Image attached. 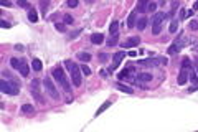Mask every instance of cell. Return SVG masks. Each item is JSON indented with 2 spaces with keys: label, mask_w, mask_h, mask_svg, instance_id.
<instances>
[{
  "label": "cell",
  "mask_w": 198,
  "mask_h": 132,
  "mask_svg": "<svg viewBox=\"0 0 198 132\" xmlns=\"http://www.w3.org/2000/svg\"><path fill=\"white\" fill-rule=\"evenodd\" d=\"M139 45H140V38H139V36H131V38H127V40L122 43L124 48H134V46H139Z\"/></svg>",
  "instance_id": "9c48e42d"
},
{
  "label": "cell",
  "mask_w": 198,
  "mask_h": 132,
  "mask_svg": "<svg viewBox=\"0 0 198 132\" xmlns=\"http://www.w3.org/2000/svg\"><path fill=\"white\" fill-rule=\"evenodd\" d=\"M135 23H137V12H131V15L127 18V26L132 28V26H135Z\"/></svg>",
  "instance_id": "8fae6325"
},
{
  "label": "cell",
  "mask_w": 198,
  "mask_h": 132,
  "mask_svg": "<svg viewBox=\"0 0 198 132\" xmlns=\"http://www.w3.org/2000/svg\"><path fill=\"white\" fill-rule=\"evenodd\" d=\"M48 5H50V0H41V13H43V15H45Z\"/></svg>",
  "instance_id": "f1b7e54d"
},
{
  "label": "cell",
  "mask_w": 198,
  "mask_h": 132,
  "mask_svg": "<svg viewBox=\"0 0 198 132\" xmlns=\"http://www.w3.org/2000/svg\"><path fill=\"white\" fill-rule=\"evenodd\" d=\"M187 12L188 10H185V8H180V20H185V18H187Z\"/></svg>",
  "instance_id": "d590c367"
},
{
  "label": "cell",
  "mask_w": 198,
  "mask_h": 132,
  "mask_svg": "<svg viewBox=\"0 0 198 132\" xmlns=\"http://www.w3.org/2000/svg\"><path fill=\"white\" fill-rule=\"evenodd\" d=\"M20 63H22V60H18V58H12L10 60V66L13 69H20Z\"/></svg>",
  "instance_id": "cb8c5ba5"
},
{
  "label": "cell",
  "mask_w": 198,
  "mask_h": 132,
  "mask_svg": "<svg viewBox=\"0 0 198 132\" xmlns=\"http://www.w3.org/2000/svg\"><path fill=\"white\" fill-rule=\"evenodd\" d=\"M56 28H58V31H66V26L63 23H56Z\"/></svg>",
  "instance_id": "8d00e7d4"
},
{
  "label": "cell",
  "mask_w": 198,
  "mask_h": 132,
  "mask_svg": "<svg viewBox=\"0 0 198 132\" xmlns=\"http://www.w3.org/2000/svg\"><path fill=\"white\" fill-rule=\"evenodd\" d=\"M117 31H119V22H112L111 26H109V33L111 35H117Z\"/></svg>",
  "instance_id": "ffe728a7"
},
{
  "label": "cell",
  "mask_w": 198,
  "mask_h": 132,
  "mask_svg": "<svg viewBox=\"0 0 198 132\" xmlns=\"http://www.w3.org/2000/svg\"><path fill=\"white\" fill-rule=\"evenodd\" d=\"M160 63H165V60H162V58H145V60H139L137 65L139 66H158Z\"/></svg>",
  "instance_id": "8992f818"
},
{
  "label": "cell",
  "mask_w": 198,
  "mask_h": 132,
  "mask_svg": "<svg viewBox=\"0 0 198 132\" xmlns=\"http://www.w3.org/2000/svg\"><path fill=\"white\" fill-rule=\"evenodd\" d=\"M165 18H167V13H163V12H158V13L154 15V20H152V33L154 35H158L162 31V23Z\"/></svg>",
  "instance_id": "277c9868"
},
{
  "label": "cell",
  "mask_w": 198,
  "mask_h": 132,
  "mask_svg": "<svg viewBox=\"0 0 198 132\" xmlns=\"http://www.w3.org/2000/svg\"><path fill=\"white\" fill-rule=\"evenodd\" d=\"M197 74H198V66H197Z\"/></svg>",
  "instance_id": "ee69618b"
},
{
  "label": "cell",
  "mask_w": 198,
  "mask_h": 132,
  "mask_svg": "<svg viewBox=\"0 0 198 132\" xmlns=\"http://www.w3.org/2000/svg\"><path fill=\"white\" fill-rule=\"evenodd\" d=\"M99 60H101V61H106V60H107V55H104V53H101V55H99Z\"/></svg>",
  "instance_id": "b9f144b4"
},
{
  "label": "cell",
  "mask_w": 198,
  "mask_h": 132,
  "mask_svg": "<svg viewBox=\"0 0 198 132\" xmlns=\"http://www.w3.org/2000/svg\"><path fill=\"white\" fill-rule=\"evenodd\" d=\"M66 3H68V7H69V8H76L79 2H78V0H68Z\"/></svg>",
  "instance_id": "d6a6232c"
},
{
  "label": "cell",
  "mask_w": 198,
  "mask_h": 132,
  "mask_svg": "<svg viewBox=\"0 0 198 132\" xmlns=\"http://www.w3.org/2000/svg\"><path fill=\"white\" fill-rule=\"evenodd\" d=\"M65 66H66V69L69 71V74H71L73 84H74V86H81V83H83L81 66H78L76 63H73L71 60H66V61H65Z\"/></svg>",
  "instance_id": "6da1fadb"
},
{
  "label": "cell",
  "mask_w": 198,
  "mask_h": 132,
  "mask_svg": "<svg viewBox=\"0 0 198 132\" xmlns=\"http://www.w3.org/2000/svg\"><path fill=\"white\" fill-rule=\"evenodd\" d=\"M81 71H83V74L89 76V74H91V68H89V66H86V65H83L81 66Z\"/></svg>",
  "instance_id": "1f68e13d"
},
{
  "label": "cell",
  "mask_w": 198,
  "mask_h": 132,
  "mask_svg": "<svg viewBox=\"0 0 198 132\" xmlns=\"http://www.w3.org/2000/svg\"><path fill=\"white\" fill-rule=\"evenodd\" d=\"M65 22H66V23H73V17L71 15H66L65 17Z\"/></svg>",
  "instance_id": "ab89813d"
},
{
  "label": "cell",
  "mask_w": 198,
  "mask_h": 132,
  "mask_svg": "<svg viewBox=\"0 0 198 132\" xmlns=\"http://www.w3.org/2000/svg\"><path fill=\"white\" fill-rule=\"evenodd\" d=\"M20 73H22V76L23 78H26L28 74H30V68H28V65H26L23 60H22V63H20Z\"/></svg>",
  "instance_id": "5bb4252c"
},
{
  "label": "cell",
  "mask_w": 198,
  "mask_h": 132,
  "mask_svg": "<svg viewBox=\"0 0 198 132\" xmlns=\"http://www.w3.org/2000/svg\"><path fill=\"white\" fill-rule=\"evenodd\" d=\"M188 76H190V74H188V69L182 68V71H180V76H178V84H180V86H183V84L188 81Z\"/></svg>",
  "instance_id": "30bf717a"
},
{
  "label": "cell",
  "mask_w": 198,
  "mask_h": 132,
  "mask_svg": "<svg viewBox=\"0 0 198 132\" xmlns=\"http://www.w3.org/2000/svg\"><path fill=\"white\" fill-rule=\"evenodd\" d=\"M102 41H104V35H101V33H92L91 35V43H94V45H101Z\"/></svg>",
  "instance_id": "4fadbf2b"
},
{
  "label": "cell",
  "mask_w": 198,
  "mask_h": 132,
  "mask_svg": "<svg viewBox=\"0 0 198 132\" xmlns=\"http://www.w3.org/2000/svg\"><path fill=\"white\" fill-rule=\"evenodd\" d=\"M149 0H139V3H137V12H140V13H145V10H147V3Z\"/></svg>",
  "instance_id": "2e32d148"
},
{
  "label": "cell",
  "mask_w": 198,
  "mask_h": 132,
  "mask_svg": "<svg viewBox=\"0 0 198 132\" xmlns=\"http://www.w3.org/2000/svg\"><path fill=\"white\" fill-rule=\"evenodd\" d=\"M43 83H45V88H46V91H48V94H50L53 99H58L60 94H58V91H56V86L53 84V79H51L50 76H46L45 79H43Z\"/></svg>",
  "instance_id": "5b68a950"
},
{
  "label": "cell",
  "mask_w": 198,
  "mask_h": 132,
  "mask_svg": "<svg viewBox=\"0 0 198 132\" xmlns=\"http://www.w3.org/2000/svg\"><path fill=\"white\" fill-rule=\"evenodd\" d=\"M193 10H198V2H195V5H193Z\"/></svg>",
  "instance_id": "7bdbcfd3"
},
{
  "label": "cell",
  "mask_w": 198,
  "mask_h": 132,
  "mask_svg": "<svg viewBox=\"0 0 198 132\" xmlns=\"http://www.w3.org/2000/svg\"><path fill=\"white\" fill-rule=\"evenodd\" d=\"M22 111L25 112V114H33V112H35V109H33L30 104H23V106H22Z\"/></svg>",
  "instance_id": "4316f807"
},
{
  "label": "cell",
  "mask_w": 198,
  "mask_h": 132,
  "mask_svg": "<svg viewBox=\"0 0 198 132\" xmlns=\"http://www.w3.org/2000/svg\"><path fill=\"white\" fill-rule=\"evenodd\" d=\"M78 58H79L81 61H89L92 56L89 55V53H86V51H81V53H78Z\"/></svg>",
  "instance_id": "603a6c76"
},
{
  "label": "cell",
  "mask_w": 198,
  "mask_h": 132,
  "mask_svg": "<svg viewBox=\"0 0 198 132\" xmlns=\"http://www.w3.org/2000/svg\"><path fill=\"white\" fill-rule=\"evenodd\" d=\"M127 53H124V51H117V53H114V58H112V66L111 69H116L117 66L122 63V60H124V56H126Z\"/></svg>",
  "instance_id": "ba28073f"
},
{
  "label": "cell",
  "mask_w": 198,
  "mask_h": 132,
  "mask_svg": "<svg viewBox=\"0 0 198 132\" xmlns=\"http://www.w3.org/2000/svg\"><path fill=\"white\" fill-rule=\"evenodd\" d=\"M137 79L140 83H149L150 79H152V74H149V73H140V74L137 76Z\"/></svg>",
  "instance_id": "e0dca14e"
},
{
  "label": "cell",
  "mask_w": 198,
  "mask_h": 132,
  "mask_svg": "<svg viewBox=\"0 0 198 132\" xmlns=\"http://www.w3.org/2000/svg\"><path fill=\"white\" fill-rule=\"evenodd\" d=\"M117 40H119V35H111V38H109V41H107V45L109 46L117 45Z\"/></svg>",
  "instance_id": "83f0119b"
},
{
  "label": "cell",
  "mask_w": 198,
  "mask_h": 132,
  "mask_svg": "<svg viewBox=\"0 0 198 132\" xmlns=\"http://www.w3.org/2000/svg\"><path fill=\"white\" fill-rule=\"evenodd\" d=\"M31 68H33L35 71H41V68H43V63H41L38 58H35V60L31 61Z\"/></svg>",
  "instance_id": "d6986e66"
},
{
  "label": "cell",
  "mask_w": 198,
  "mask_h": 132,
  "mask_svg": "<svg viewBox=\"0 0 198 132\" xmlns=\"http://www.w3.org/2000/svg\"><path fill=\"white\" fill-rule=\"evenodd\" d=\"M17 3H18L22 8H30V3H28L26 0H17Z\"/></svg>",
  "instance_id": "f546056e"
},
{
  "label": "cell",
  "mask_w": 198,
  "mask_h": 132,
  "mask_svg": "<svg viewBox=\"0 0 198 132\" xmlns=\"http://www.w3.org/2000/svg\"><path fill=\"white\" fill-rule=\"evenodd\" d=\"M167 53H168V55H177V53H178V45H177V43H173V45H170V46H168V50H167Z\"/></svg>",
  "instance_id": "d4e9b609"
},
{
  "label": "cell",
  "mask_w": 198,
  "mask_h": 132,
  "mask_svg": "<svg viewBox=\"0 0 198 132\" xmlns=\"http://www.w3.org/2000/svg\"><path fill=\"white\" fill-rule=\"evenodd\" d=\"M116 88L119 89V91L126 92V94H132V92H134V89H132L131 86H127V84H124V83H117V84H116Z\"/></svg>",
  "instance_id": "7c38bea8"
},
{
  "label": "cell",
  "mask_w": 198,
  "mask_h": 132,
  "mask_svg": "<svg viewBox=\"0 0 198 132\" xmlns=\"http://www.w3.org/2000/svg\"><path fill=\"white\" fill-rule=\"evenodd\" d=\"M28 20H30L31 23H36V22H38V13H36L35 8H30V13H28Z\"/></svg>",
  "instance_id": "ac0fdd59"
},
{
  "label": "cell",
  "mask_w": 198,
  "mask_h": 132,
  "mask_svg": "<svg viewBox=\"0 0 198 132\" xmlns=\"http://www.w3.org/2000/svg\"><path fill=\"white\" fill-rule=\"evenodd\" d=\"M177 30H178V22L172 20L170 22V25H168V31H170V33H177Z\"/></svg>",
  "instance_id": "7402d4cb"
},
{
  "label": "cell",
  "mask_w": 198,
  "mask_h": 132,
  "mask_svg": "<svg viewBox=\"0 0 198 132\" xmlns=\"http://www.w3.org/2000/svg\"><path fill=\"white\" fill-rule=\"evenodd\" d=\"M109 107H111V101H106V102H104V104H102L101 107H99V109H97V112H96V116H101L102 112L106 111V109H109Z\"/></svg>",
  "instance_id": "44dd1931"
},
{
  "label": "cell",
  "mask_w": 198,
  "mask_h": 132,
  "mask_svg": "<svg viewBox=\"0 0 198 132\" xmlns=\"http://www.w3.org/2000/svg\"><path fill=\"white\" fill-rule=\"evenodd\" d=\"M188 26H190V28H192L193 31H197V30H198V22H197V20H192Z\"/></svg>",
  "instance_id": "e575fe53"
},
{
  "label": "cell",
  "mask_w": 198,
  "mask_h": 132,
  "mask_svg": "<svg viewBox=\"0 0 198 132\" xmlns=\"http://www.w3.org/2000/svg\"><path fill=\"white\" fill-rule=\"evenodd\" d=\"M53 78H55L56 81L63 86V89H65L66 92H71L69 81H68V78H66V74H65V71H63V68H61V66H56L55 69H53Z\"/></svg>",
  "instance_id": "7a4b0ae2"
},
{
  "label": "cell",
  "mask_w": 198,
  "mask_h": 132,
  "mask_svg": "<svg viewBox=\"0 0 198 132\" xmlns=\"http://www.w3.org/2000/svg\"><path fill=\"white\" fill-rule=\"evenodd\" d=\"M157 10V3H154V2H150L147 5V12H150V13H154V12Z\"/></svg>",
  "instance_id": "4dcf8cb0"
},
{
  "label": "cell",
  "mask_w": 198,
  "mask_h": 132,
  "mask_svg": "<svg viewBox=\"0 0 198 132\" xmlns=\"http://www.w3.org/2000/svg\"><path fill=\"white\" fill-rule=\"evenodd\" d=\"M0 89H2V92H5V94H13V96H17L18 94V84H15L13 81H8V79H2L0 81Z\"/></svg>",
  "instance_id": "3957f363"
},
{
  "label": "cell",
  "mask_w": 198,
  "mask_h": 132,
  "mask_svg": "<svg viewBox=\"0 0 198 132\" xmlns=\"http://www.w3.org/2000/svg\"><path fill=\"white\" fill-rule=\"evenodd\" d=\"M31 94H33V97H35L38 102L43 101L41 92H40V79H33V81H31Z\"/></svg>",
  "instance_id": "52a82bcc"
},
{
  "label": "cell",
  "mask_w": 198,
  "mask_h": 132,
  "mask_svg": "<svg viewBox=\"0 0 198 132\" xmlns=\"http://www.w3.org/2000/svg\"><path fill=\"white\" fill-rule=\"evenodd\" d=\"M0 3H2L3 7H12V2H10V0H0Z\"/></svg>",
  "instance_id": "74e56055"
},
{
  "label": "cell",
  "mask_w": 198,
  "mask_h": 132,
  "mask_svg": "<svg viewBox=\"0 0 198 132\" xmlns=\"http://www.w3.org/2000/svg\"><path fill=\"white\" fill-rule=\"evenodd\" d=\"M127 55L131 56V58H135V56H137V51H134V50H131V51H129V53H127Z\"/></svg>",
  "instance_id": "60d3db41"
},
{
  "label": "cell",
  "mask_w": 198,
  "mask_h": 132,
  "mask_svg": "<svg viewBox=\"0 0 198 132\" xmlns=\"http://www.w3.org/2000/svg\"><path fill=\"white\" fill-rule=\"evenodd\" d=\"M149 20H147V17H142V18H139L137 23H135V26H137L139 30H145V26H147Z\"/></svg>",
  "instance_id": "9a60e30c"
},
{
  "label": "cell",
  "mask_w": 198,
  "mask_h": 132,
  "mask_svg": "<svg viewBox=\"0 0 198 132\" xmlns=\"http://www.w3.org/2000/svg\"><path fill=\"white\" fill-rule=\"evenodd\" d=\"M188 79L193 83V86H198V74L195 71H192L190 73V76H188Z\"/></svg>",
  "instance_id": "484cf974"
},
{
  "label": "cell",
  "mask_w": 198,
  "mask_h": 132,
  "mask_svg": "<svg viewBox=\"0 0 198 132\" xmlns=\"http://www.w3.org/2000/svg\"><path fill=\"white\" fill-rule=\"evenodd\" d=\"M182 68L190 69V60H188V58H183V60H182Z\"/></svg>",
  "instance_id": "836d02e7"
},
{
  "label": "cell",
  "mask_w": 198,
  "mask_h": 132,
  "mask_svg": "<svg viewBox=\"0 0 198 132\" xmlns=\"http://www.w3.org/2000/svg\"><path fill=\"white\" fill-rule=\"evenodd\" d=\"M0 25H2V26H3V28H10V23H8V22H7V20H2V22H0Z\"/></svg>",
  "instance_id": "f35d334b"
}]
</instances>
